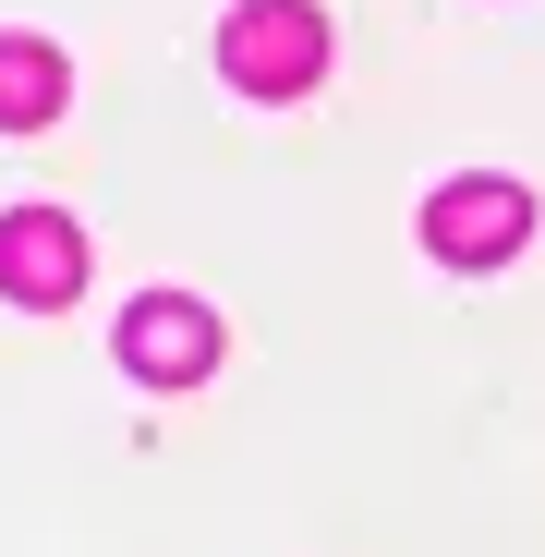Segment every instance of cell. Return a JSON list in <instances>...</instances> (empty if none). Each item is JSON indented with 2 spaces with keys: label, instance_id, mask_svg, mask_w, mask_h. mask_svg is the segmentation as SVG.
<instances>
[{
  "label": "cell",
  "instance_id": "obj_1",
  "mask_svg": "<svg viewBox=\"0 0 545 557\" xmlns=\"http://www.w3.org/2000/svg\"><path fill=\"white\" fill-rule=\"evenodd\" d=\"M219 61H231L243 98H304V85L327 73V13H315V0H243L231 37H219Z\"/></svg>",
  "mask_w": 545,
  "mask_h": 557
},
{
  "label": "cell",
  "instance_id": "obj_2",
  "mask_svg": "<svg viewBox=\"0 0 545 557\" xmlns=\"http://www.w3.org/2000/svg\"><path fill=\"white\" fill-rule=\"evenodd\" d=\"M521 243H533V195L497 182V170L436 182V195H424V255H448V267H509Z\"/></svg>",
  "mask_w": 545,
  "mask_h": 557
},
{
  "label": "cell",
  "instance_id": "obj_3",
  "mask_svg": "<svg viewBox=\"0 0 545 557\" xmlns=\"http://www.w3.org/2000/svg\"><path fill=\"white\" fill-rule=\"evenodd\" d=\"M73 292H85V231L49 219V207H13V219H0V304L61 315Z\"/></svg>",
  "mask_w": 545,
  "mask_h": 557
},
{
  "label": "cell",
  "instance_id": "obj_4",
  "mask_svg": "<svg viewBox=\"0 0 545 557\" xmlns=\"http://www.w3.org/2000/svg\"><path fill=\"white\" fill-rule=\"evenodd\" d=\"M122 363L146 388H195L207 363H219V315L195 304V292H146L134 315H122Z\"/></svg>",
  "mask_w": 545,
  "mask_h": 557
},
{
  "label": "cell",
  "instance_id": "obj_5",
  "mask_svg": "<svg viewBox=\"0 0 545 557\" xmlns=\"http://www.w3.org/2000/svg\"><path fill=\"white\" fill-rule=\"evenodd\" d=\"M61 98H73L61 49H49V37H0V134H37V122H61Z\"/></svg>",
  "mask_w": 545,
  "mask_h": 557
}]
</instances>
